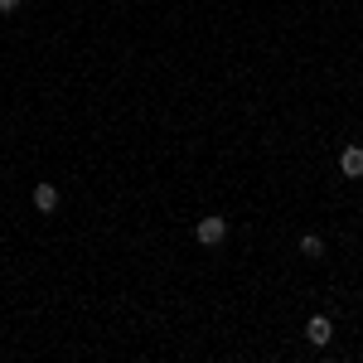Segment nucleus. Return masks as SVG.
Here are the masks:
<instances>
[{"mask_svg":"<svg viewBox=\"0 0 363 363\" xmlns=\"http://www.w3.org/2000/svg\"><path fill=\"white\" fill-rule=\"evenodd\" d=\"M306 339L315 344V349H325V344L335 339V320H330V315H310L306 320Z\"/></svg>","mask_w":363,"mask_h":363,"instance_id":"f03ea898","label":"nucleus"},{"mask_svg":"<svg viewBox=\"0 0 363 363\" xmlns=\"http://www.w3.org/2000/svg\"><path fill=\"white\" fill-rule=\"evenodd\" d=\"M34 208H39V213H58V189L54 184H34Z\"/></svg>","mask_w":363,"mask_h":363,"instance_id":"20e7f679","label":"nucleus"},{"mask_svg":"<svg viewBox=\"0 0 363 363\" xmlns=\"http://www.w3.org/2000/svg\"><path fill=\"white\" fill-rule=\"evenodd\" d=\"M301 257L320 262V257H325V238H320V233H306V238H301Z\"/></svg>","mask_w":363,"mask_h":363,"instance_id":"39448f33","label":"nucleus"},{"mask_svg":"<svg viewBox=\"0 0 363 363\" xmlns=\"http://www.w3.org/2000/svg\"><path fill=\"white\" fill-rule=\"evenodd\" d=\"M339 174L344 179H363V145H344L339 150Z\"/></svg>","mask_w":363,"mask_h":363,"instance_id":"7ed1b4c3","label":"nucleus"},{"mask_svg":"<svg viewBox=\"0 0 363 363\" xmlns=\"http://www.w3.org/2000/svg\"><path fill=\"white\" fill-rule=\"evenodd\" d=\"M15 5H20V0H0V15H15Z\"/></svg>","mask_w":363,"mask_h":363,"instance_id":"423d86ee","label":"nucleus"},{"mask_svg":"<svg viewBox=\"0 0 363 363\" xmlns=\"http://www.w3.org/2000/svg\"><path fill=\"white\" fill-rule=\"evenodd\" d=\"M194 238H199V247H223V242H228V218H218V213L199 218Z\"/></svg>","mask_w":363,"mask_h":363,"instance_id":"f257e3e1","label":"nucleus"}]
</instances>
